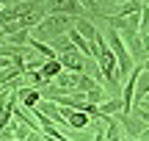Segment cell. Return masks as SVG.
Wrapping results in <instances>:
<instances>
[{
	"label": "cell",
	"instance_id": "8992f818",
	"mask_svg": "<svg viewBox=\"0 0 149 141\" xmlns=\"http://www.w3.org/2000/svg\"><path fill=\"white\" fill-rule=\"evenodd\" d=\"M146 94H149V69H144V66H141L138 77H135V97H133V105L141 103Z\"/></svg>",
	"mask_w": 149,
	"mask_h": 141
},
{
	"label": "cell",
	"instance_id": "e0dca14e",
	"mask_svg": "<svg viewBox=\"0 0 149 141\" xmlns=\"http://www.w3.org/2000/svg\"><path fill=\"white\" fill-rule=\"evenodd\" d=\"M135 105H138V108H146V111H149V94H146L144 100H141V103H135ZM135 105H133V108H135Z\"/></svg>",
	"mask_w": 149,
	"mask_h": 141
},
{
	"label": "cell",
	"instance_id": "2e32d148",
	"mask_svg": "<svg viewBox=\"0 0 149 141\" xmlns=\"http://www.w3.org/2000/svg\"><path fill=\"white\" fill-rule=\"evenodd\" d=\"M141 39V47H144V53L149 55V36H138Z\"/></svg>",
	"mask_w": 149,
	"mask_h": 141
},
{
	"label": "cell",
	"instance_id": "8fae6325",
	"mask_svg": "<svg viewBox=\"0 0 149 141\" xmlns=\"http://www.w3.org/2000/svg\"><path fill=\"white\" fill-rule=\"evenodd\" d=\"M94 86H100V83H97V80H94L91 75H77V86H74V89H77L80 94H88V91H91Z\"/></svg>",
	"mask_w": 149,
	"mask_h": 141
},
{
	"label": "cell",
	"instance_id": "277c9868",
	"mask_svg": "<svg viewBox=\"0 0 149 141\" xmlns=\"http://www.w3.org/2000/svg\"><path fill=\"white\" fill-rule=\"evenodd\" d=\"M61 116L66 119V127H72V130H86L91 122L83 111H69V108H61Z\"/></svg>",
	"mask_w": 149,
	"mask_h": 141
},
{
	"label": "cell",
	"instance_id": "ba28073f",
	"mask_svg": "<svg viewBox=\"0 0 149 141\" xmlns=\"http://www.w3.org/2000/svg\"><path fill=\"white\" fill-rule=\"evenodd\" d=\"M100 114L102 116H116V114H122V100H119V97H108L105 103L100 105Z\"/></svg>",
	"mask_w": 149,
	"mask_h": 141
},
{
	"label": "cell",
	"instance_id": "5b68a950",
	"mask_svg": "<svg viewBox=\"0 0 149 141\" xmlns=\"http://www.w3.org/2000/svg\"><path fill=\"white\" fill-rule=\"evenodd\" d=\"M74 31L80 33V36L86 39L88 44H94L97 42V36H100V31H97V25L91 20H86V17H80V20H74Z\"/></svg>",
	"mask_w": 149,
	"mask_h": 141
},
{
	"label": "cell",
	"instance_id": "6da1fadb",
	"mask_svg": "<svg viewBox=\"0 0 149 141\" xmlns=\"http://www.w3.org/2000/svg\"><path fill=\"white\" fill-rule=\"evenodd\" d=\"M113 119L119 122L122 133H124V136H130V138H138L141 133L149 127V125H144V122H141V116H135V114H116Z\"/></svg>",
	"mask_w": 149,
	"mask_h": 141
},
{
	"label": "cell",
	"instance_id": "3957f363",
	"mask_svg": "<svg viewBox=\"0 0 149 141\" xmlns=\"http://www.w3.org/2000/svg\"><path fill=\"white\" fill-rule=\"evenodd\" d=\"M122 42H124V47H127V53H130V58H133V64H135V66H144L146 53H144V47H141L138 33H133V36H122Z\"/></svg>",
	"mask_w": 149,
	"mask_h": 141
},
{
	"label": "cell",
	"instance_id": "52a82bcc",
	"mask_svg": "<svg viewBox=\"0 0 149 141\" xmlns=\"http://www.w3.org/2000/svg\"><path fill=\"white\" fill-rule=\"evenodd\" d=\"M61 72H64V66H61L58 61H44V64L39 66V75L44 77V83H53L55 77L61 75Z\"/></svg>",
	"mask_w": 149,
	"mask_h": 141
},
{
	"label": "cell",
	"instance_id": "7a4b0ae2",
	"mask_svg": "<svg viewBox=\"0 0 149 141\" xmlns=\"http://www.w3.org/2000/svg\"><path fill=\"white\" fill-rule=\"evenodd\" d=\"M58 64L64 66V72H72V75H86V58L74 50V53L58 55Z\"/></svg>",
	"mask_w": 149,
	"mask_h": 141
},
{
	"label": "cell",
	"instance_id": "ffe728a7",
	"mask_svg": "<svg viewBox=\"0 0 149 141\" xmlns=\"http://www.w3.org/2000/svg\"><path fill=\"white\" fill-rule=\"evenodd\" d=\"M0 11H3V3H0Z\"/></svg>",
	"mask_w": 149,
	"mask_h": 141
},
{
	"label": "cell",
	"instance_id": "30bf717a",
	"mask_svg": "<svg viewBox=\"0 0 149 141\" xmlns=\"http://www.w3.org/2000/svg\"><path fill=\"white\" fill-rule=\"evenodd\" d=\"M105 100H108V97H105V89H102V86H94L88 94H86V103H88V105H97V108H100Z\"/></svg>",
	"mask_w": 149,
	"mask_h": 141
},
{
	"label": "cell",
	"instance_id": "9c48e42d",
	"mask_svg": "<svg viewBox=\"0 0 149 141\" xmlns=\"http://www.w3.org/2000/svg\"><path fill=\"white\" fill-rule=\"evenodd\" d=\"M50 47H53V53H55V55H66V53H74V47H72L69 36H58V39H53V42H50Z\"/></svg>",
	"mask_w": 149,
	"mask_h": 141
},
{
	"label": "cell",
	"instance_id": "d6986e66",
	"mask_svg": "<svg viewBox=\"0 0 149 141\" xmlns=\"http://www.w3.org/2000/svg\"><path fill=\"white\" fill-rule=\"evenodd\" d=\"M122 141H138V138H130V136H124V138H122Z\"/></svg>",
	"mask_w": 149,
	"mask_h": 141
},
{
	"label": "cell",
	"instance_id": "9a60e30c",
	"mask_svg": "<svg viewBox=\"0 0 149 141\" xmlns=\"http://www.w3.org/2000/svg\"><path fill=\"white\" fill-rule=\"evenodd\" d=\"M25 141H47V138H44V133H42V130H31Z\"/></svg>",
	"mask_w": 149,
	"mask_h": 141
},
{
	"label": "cell",
	"instance_id": "5bb4252c",
	"mask_svg": "<svg viewBox=\"0 0 149 141\" xmlns=\"http://www.w3.org/2000/svg\"><path fill=\"white\" fill-rule=\"evenodd\" d=\"M0 141H14V125L11 127H0Z\"/></svg>",
	"mask_w": 149,
	"mask_h": 141
},
{
	"label": "cell",
	"instance_id": "7c38bea8",
	"mask_svg": "<svg viewBox=\"0 0 149 141\" xmlns=\"http://www.w3.org/2000/svg\"><path fill=\"white\" fill-rule=\"evenodd\" d=\"M138 36H149V3H144V11H141V28Z\"/></svg>",
	"mask_w": 149,
	"mask_h": 141
},
{
	"label": "cell",
	"instance_id": "ac0fdd59",
	"mask_svg": "<svg viewBox=\"0 0 149 141\" xmlns=\"http://www.w3.org/2000/svg\"><path fill=\"white\" fill-rule=\"evenodd\" d=\"M138 141H149V127H146V130H144V133L138 136Z\"/></svg>",
	"mask_w": 149,
	"mask_h": 141
},
{
	"label": "cell",
	"instance_id": "4fadbf2b",
	"mask_svg": "<svg viewBox=\"0 0 149 141\" xmlns=\"http://www.w3.org/2000/svg\"><path fill=\"white\" fill-rule=\"evenodd\" d=\"M28 133H31V127L17 125V122H14V141H25V138H28Z\"/></svg>",
	"mask_w": 149,
	"mask_h": 141
}]
</instances>
